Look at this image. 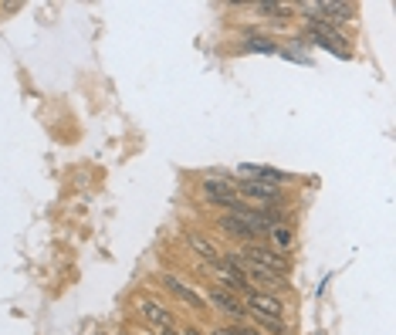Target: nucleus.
<instances>
[{"label":"nucleus","mask_w":396,"mask_h":335,"mask_svg":"<svg viewBox=\"0 0 396 335\" xmlns=\"http://www.w3.org/2000/svg\"><path fill=\"white\" fill-rule=\"evenodd\" d=\"M142 319L149 322V325H156L159 329V335L169 332L173 329V315H169L163 305H152V302H142Z\"/></svg>","instance_id":"12"},{"label":"nucleus","mask_w":396,"mask_h":335,"mask_svg":"<svg viewBox=\"0 0 396 335\" xmlns=\"http://www.w3.org/2000/svg\"><path fill=\"white\" fill-rule=\"evenodd\" d=\"M180 335H200V332H197V329H183Z\"/></svg>","instance_id":"18"},{"label":"nucleus","mask_w":396,"mask_h":335,"mask_svg":"<svg viewBox=\"0 0 396 335\" xmlns=\"http://www.w3.org/2000/svg\"><path fill=\"white\" fill-rule=\"evenodd\" d=\"M210 305H217L227 319H237V322H244L247 319V308H244V302L234 295V291H227V288H210Z\"/></svg>","instance_id":"6"},{"label":"nucleus","mask_w":396,"mask_h":335,"mask_svg":"<svg viewBox=\"0 0 396 335\" xmlns=\"http://www.w3.org/2000/svg\"><path fill=\"white\" fill-rule=\"evenodd\" d=\"M268 237H271V241L278 244L274 251H288L291 241H295V237H291V230L285 227V224H274V227H268Z\"/></svg>","instance_id":"14"},{"label":"nucleus","mask_w":396,"mask_h":335,"mask_svg":"<svg viewBox=\"0 0 396 335\" xmlns=\"http://www.w3.org/2000/svg\"><path fill=\"white\" fill-rule=\"evenodd\" d=\"M241 268H244L247 285H261L268 295H271V291H278V288H288V285H285V274L268 271V268H258V264H247V261H241Z\"/></svg>","instance_id":"5"},{"label":"nucleus","mask_w":396,"mask_h":335,"mask_svg":"<svg viewBox=\"0 0 396 335\" xmlns=\"http://www.w3.org/2000/svg\"><path fill=\"white\" fill-rule=\"evenodd\" d=\"M258 319V329L261 332H271V335H288V325L281 319H261V315H254Z\"/></svg>","instance_id":"15"},{"label":"nucleus","mask_w":396,"mask_h":335,"mask_svg":"<svg viewBox=\"0 0 396 335\" xmlns=\"http://www.w3.org/2000/svg\"><path fill=\"white\" fill-rule=\"evenodd\" d=\"M312 11H319L315 17H332V21H349L352 17V4H329V0H322V4H315Z\"/></svg>","instance_id":"13"},{"label":"nucleus","mask_w":396,"mask_h":335,"mask_svg":"<svg viewBox=\"0 0 396 335\" xmlns=\"http://www.w3.org/2000/svg\"><path fill=\"white\" fill-rule=\"evenodd\" d=\"M234 193H244V197L258 200L261 207L281 203V186H271V183H261V180H247V176L234 183Z\"/></svg>","instance_id":"3"},{"label":"nucleus","mask_w":396,"mask_h":335,"mask_svg":"<svg viewBox=\"0 0 396 335\" xmlns=\"http://www.w3.org/2000/svg\"><path fill=\"white\" fill-rule=\"evenodd\" d=\"M217 227L224 230L227 237H237V241H244V244H251V237H258V234H254V230L247 227V224H244L241 217H234V213H224V217L217 220Z\"/></svg>","instance_id":"9"},{"label":"nucleus","mask_w":396,"mask_h":335,"mask_svg":"<svg viewBox=\"0 0 396 335\" xmlns=\"http://www.w3.org/2000/svg\"><path fill=\"white\" fill-rule=\"evenodd\" d=\"M163 285H166V288L173 291V295H176V298H180L183 305H190L193 312H203V308H207V298H200L197 291L190 288L186 281H180L176 274H166V278H163Z\"/></svg>","instance_id":"8"},{"label":"nucleus","mask_w":396,"mask_h":335,"mask_svg":"<svg viewBox=\"0 0 396 335\" xmlns=\"http://www.w3.org/2000/svg\"><path fill=\"white\" fill-rule=\"evenodd\" d=\"M258 11L261 14H271V17H285L288 7H285V4H258Z\"/></svg>","instance_id":"16"},{"label":"nucleus","mask_w":396,"mask_h":335,"mask_svg":"<svg viewBox=\"0 0 396 335\" xmlns=\"http://www.w3.org/2000/svg\"><path fill=\"white\" fill-rule=\"evenodd\" d=\"M241 173H247V180H261V183H271V186H281V183H288V180H291L288 173H281V169H271V166H251V163H244Z\"/></svg>","instance_id":"11"},{"label":"nucleus","mask_w":396,"mask_h":335,"mask_svg":"<svg viewBox=\"0 0 396 335\" xmlns=\"http://www.w3.org/2000/svg\"><path fill=\"white\" fill-rule=\"evenodd\" d=\"M203 197L210 200V203H217V207H224V210H230L234 203H241V197L234 193V186H230L227 180H203Z\"/></svg>","instance_id":"7"},{"label":"nucleus","mask_w":396,"mask_h":335,"mask_svg":"<svg viewBox=\"0 0 396 335\" xmlns=\"http://www.w3.org/2000/svg\"><path fill=\"white\" fill-rule=\"evenodd\" d=\"M186 244H190V251H193L197 258H203L207 264H213V261L220 258V254H217V247H213V241L210 237H203L200 230H186Z\"/></svg>","instance_id":"10"},{"label":"nucleus","mask_w":396,"mask_h":335,"mask_svg":"<svg viewBox=\"0 0 396 335\" xmlns=\"http://www.w3.org/2000/svg\"><path fill=\"white\" fill-rule=\"evenodd\" d=\"M217 335H237V332H234V329H220V332H217Z\"/></svg>","instance_id":"19"},{"label":"nucleus","mask_w":396,"mask_h":335,"mask_svg":"<svg viewBox=\"0 0 396 335\" xmlns=\"http://www.w3.org/2000/svg\"><path fill=\"white\" fill-rule=\"evenodd\" d=\"M241 261L247 264H258V268H268V271H278V274H288V258L274 247H264V244H244L241 251Z\"/></svg>","instance_id":"2"},{"label":"nucleus","mask_w":396,"mask_h":335,"mask_svg":"<svg viewBox=\"0 0 396 335\" xmlns=\"http://www.w3.org/2000/svg\"><path fill=\"white\" fill-rule=\"evenodd\" d=\"M234 332H237V335H261L258 329H247V325H237V329H234Z\"/></svg>","instance_id":"17"},{"label":"nucleus","mask_w":396,"mask_h":335,"mask_svg":"<svg viewBox=\"0 0 396 335\" xmlns=\"http://www.w3.org/2000/svg\"><path fill=\"white\" fill-rule=\"evenodd\" d=\"M224 285L220 288H227V291H251V285H247V278H244V268H241V258L237 254H227V258H217L213 264H207Z\"/></svg>","instance_id":"1"},{"label":"nucleus","mask_w":396,"mask_h":335,"mask_svg":"<svg viewBox=\"0 0 396 335\" xmlns=\"http://www.w3.org/2000/svg\"><path fill=\"white\" fill-rule=\"evenodd\" d=\"M244 308H251L261 319H281L285 315V305L268 291H244Z\"/></svg>","instance_id":"4"}]
</instances>
